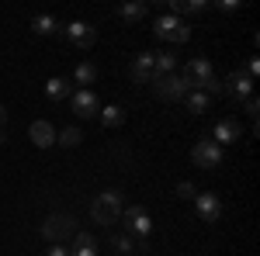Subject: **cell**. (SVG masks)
Listing matches in <instances>:
<instances>
[{"label": "cell", "instance_id": "obj_31", "mask_svg": "<svg viewBox=\"0 0 260 256\" xmlns=\"http://www.w3.org/2000/svg\"><path fill=\"white\" fill-rule=\"evenodd\" d=\"M4 121H7V111H4V107H0V125H4Z\"/></svg>", "mask_w": 260, "mask_h": 256}, {"label": "cell", "instance_id": "obj_22", "mask_svg": "<svg viewBox=\"0 0 260 256\" xmlns=\"http://www.w3.org/2000/svg\"><path fill=\"white\" fill-rule=\"evenodd\" d=\"M101 121H104L108 128H118L121 121H125V111H121L118 104H108V107H101Z\"/></svg>", "mask_w": 260, "mask_h": 256}, {"label": "cell", "instance_id": "obj_15", "mask_svg": "<svg viewBox=\"0 0 260 256\" xmlns=\"http://www.w3.org/2000/svg\"><path fill=\"white\" fill-rule=\"evenodd\" d=\"M101 77V69H98V62H90V59H83L77 69H73V80L70 83H80V90H90V83H98Z\"/></svg>", "mask_w": 260, "mask_h": 256}, {"label": "cell", "instance_id": "obj_21", "mask_svg": "<svg viewBox=\"0 0 260 256\" xmlns=\"http://www.w3.org/2000/svg\"><path fill=\"white\" fill-rule=\"evenodd\" d=\"M153 66H156V77L160 73H174L177 69V56L174 52H153Z\"/></svg>", "mask_w": 260, "mask_h": 256}, {"label": "cell", "instance_id": "obj_28", "mask_svg": "<svg viewBox=\"0 0 260 256\" xmlns=\"http://www.w3.org/2000/svg\"><path fill=\"white\" fill-rule=\"evenodd\" d=\"M243 111H246V115H250V118H257V111H260L257 97H246V100H243Z\"/></svg>", "mask_w": 260, "mask_h": 256}, {"label": "cell", "instance_id": "obj_18", "mask_svg": "<svg viewBox=\"0 0 260 256\" xmlns=\"http://www.w3.org/2000/svg\"><path fill=\"white\" fill-rule=\"evenodd\" d=\"M184 107H187L191 115H205V111L212 107V97L201 94V90H187V94H184Z\"/></svg>", "mask_w": 260, "mask_h": 256}, {"label": "cell", "instance_id": "obj_4", "mask_svg": "<svg viewBox=\"0 0 260 256\" xmlns=\"http://www.w3.org/2000/svg\"><path fill=\"white\" fill-rule=\"evenodd\" d=\"M153 31H156V39H167V42H187L191 39V28H187L180 18H174V14L156 18L153 21Z\"/></svg>", "mask_w": 260, "mask_h": 256}, {"label": "cell", "instance_id": "obj_13", "mask_svg": "<svg viewBox=\"0 0 260 256\" xmlns=\"http://www.w3.org/2000/svg\"><path fill=\"white\" fill-rule=\"evenodd\" d=\"M128 73H132V80H136V83H153V77H156V66H153V52H139Z\"/></svg>", "mask_w": 260, "mask_h": 256}, {"label": "cell", "instance_id": "obj_26", "mask_svg": "<svg viewBox=\"0 0 260 256\" xmlns=\"http://www.w3.org/2000/svg\"><path fill=\"white\" fill-rule=\"evenodd\" d=\"M177 194L184 197V201H187V197H194V194H198V187H194L191 180H180V184H177Z\"/></svg>", "mask_w": 260, "mask_h": 256}, {"label": "cell", "instance_id": "obj_11", "mask_svg": "<svg viewBox=\"0 0 260 256\" xmlns=\"http://www.w3.org/2000/svg\"><path fill=\"white\" fill-rule=\"evenodd\" d=\"M222 94H229L233 100L253 97V80L246 77V73H233V77H229V83H222Z\"/></svg>", "mask_w": 260, "mask_h": 256}, {"label": "cell", "instance_id": "obj_6", "mask_svg": "<svg viewBox=\"0 0 260 256\" xmlns=\"http://www.w3.org/2000/svg\"><path fill=\"white\" fill-rule=\"evenodd\" d=\"M42 236L49 239V242H62V239L77 236V229H73V218L70 215H49L45 222H42Z\"/></svg>", "mask_w": 260, "mask_h": 256}, {"label": "cell", "instance_id": "obj_23", "mask_svg": "<svg viewBox=\"0 0 260 256\" xmlns=\"http://www.w3.org/2000/svg\"><path fill=\"white\" fill-rule=\"evenodd\" d=\"M56 142H59V145H66V149H73V145H80V142H83V132L70 125V128H62L59 135H56Z\"/></svg>", "mask_w": 260, "mask_h": 256}, {"label": "cell", "instance_id": "obj_8", "mask_svg": "<svg viewBox=\"0 0 260 256\" xmlns=\"http://www.w3.org/2000/svg\"><path fill=\"white\" fill-rule=\"evenodd\" d=\"M70 100H73L77 118H98V115H101V97L94 94V90H73Z\"/></svg>", "mask_w": 260, "mask_h": 256}, {"label": "cell", "instance_id": "obj_16", "mask_svg": "<svg viewBox=\"0 0 260 256\" xmlns=\"http://www.w3.org/2000/svg\"><path fill=\"white\" fill-rule=\"evenodd\" d=\"M28 135H31V142H35L39 149H45V145H52V142H56V128H52L49 121H31Z\"/></svg>", "mask_w": 260, "mask_h": 256}, {"label": "cell", "instance_id": "obj_24", "mask_svg": "<svg viewBox=\"0 0 260 256\" xmlns=\"http://www.w3.org/2000/svg\"><path fill=\"white\" fill-rule=\"evenodd\" d=\"M146 11H149L146 4H125V7H121L118 14H121L125 21H142V18H146Z\"/></svg>", "mask_w": 260, "mask_h": 256}, {"label": "cell", "instance_id": "obj_1", "mask_svg": "<svg viewBox=\"0 0 260 256\" xmlns=\"http://www.w3.org/2000/svg\"><path fill=\"white\" fill-rule=\"evenodd\" d=\"M180 80L187 83V90H201V94H208V97L222 94V83H219V77H215V69H212L208 59H191L184 66Z\"/></svg>", "mask_w": 260, "mask_h": 256}, {"label": "cell", "instance_id": "obj_12", "mask_svg": "<svg viewBox=\"0 0 260 256\" xmlns=\"http://www.w3.org/2000/svg\"><path fill=\"white\" fill-rule=\"evenodd\" d=\"M194 208H198V218H201V222H219V215H222V204H219V197L212 194V191L194 194Z\"/></svg>", "mask_w": 260, "mask_h": 256}, {"label": "cell", "instance_id": "obj_2", "mask_svg": "<svg viewBox=\"0 0 260 256\" xmlns=\"http://www.w3.org/2000/svg\"><path fill=\"white\" fill-rule=\"evenodd\" d=\"M121 191H101L98 197H94V204H90V218L94 222H101V225H115L121 218Z\"/></svg>", "mask_w": 260, "mask_h": 256}, {"label": "cell", "instance_id": "obj_17", "mask_svg": "<svg viewBox=\"0 0 260 256\" xmlns=\"http://www.w3.org/2000/svg\"><path fill=\"white\" fill-rule=\"evenodd\" d=\"M70 253H73V256H98V239L90 236V232H77Z\"/></svg>", "mask_w": 260, "mask_h": 256}, {"label": "cell", "instance_id": "obj_3", "mask_svg": "<svg viewBox=\"0 0 260 256\" xmlns=\"http://www.w3.org/2000/svg\"><path fill=\"white\" fill-rule=\"evenodd\" d=\"M153 94L167 104H174V100H184L187 83L180 80V73H160V77H153Z\"/></svg>", "mask_w": 260, "mask_h": 256}, {"label": "cell", "instance_id": "obj_9", "mask_svg": "<svg viewBox=\"0 0 260 256\" xmlns=\"http://www.w3.org/2000/svg\"><path fill=\"white\" fill-rule=\"evenodd\" d=\"M62 31H66V39L73 42L77 49H90V45L98 42V31H94V28H90L87 21H70V24H66Z\"/></svg>", "mask_w": 260, "mask_h": 256}, {"label": "cell", "instance_id": "obj_20", "mask_svg": "<svg viewBox=\"0 0 260 256\" xmlns=\"http://www.w3.org/2000/svg\"><path fill=\"white\" fill-rule=\"evenodd\" d=\"M31 31L35 35H56L59 31V21L49 18V14H39V18H31Z\"/></svg>", "mask_w": 260, "mask_h": 256}, {"label": "cell", "instance_id": "obj_30", "mask_svg": "<svg viewBox=\"0 0 260 256\" xmlns=\"http://www.w3.org/2000/svg\"><path fill=\"white\" fill-rule=\"evenodd\" d=\"M215 7H219V11H236V7H240V4H236V0H219V4H215Z\"/></svg>", "mask_w": 260, "mask_h": 256}, {"label": "cell", "instance_id": "obj_7", "mask_svg": "<svg viewBox=\"0 0 260 256\" xmlns=\"http://www.w3.org/2000/svg\"><path fill=\"white\" fill-rule=\"evenodd\" d=\"M125 211V225H128V232H136V236L146 242V236L153 232V218L146 215V208H139V204H128V208H121Z\"/></svg>", "mask_w": 260, "mask_h": 256}, {"label": "cell", "instance_id": "obj_27", "mask_svg": "<svg viewBox=\"0 0 260 256\" xmlns=\"http://www.w3.org/2000/svg\"><path fill=\"white\" fill-rule=\"evenodd\" d=\"M45 256H73V253H70V246H62V242H52V246L45 249Z\"/></svg>", "mask_w": 260, "mask_h": 256}, {"label": "cell", "instance_id": "obj_19", "mask_svg": "<svg viewBox=\"0 0 260 256\" xmlns=\"http://www.w3.org/2000/svg\"><path fill=\"white\" fill-rule=\"evenodd\" d=\"M208 4L205 0H170V11H174V18H184V14H201Z\"/></svg>", "mask_w": 260, "mask_h": 256}, {"label": "cell", "instance_id": "obj_10", "mask_svg": "<svg viewBox=\"0 0 260 256\" xmlns=\"http://www.w3.org/2000/svg\"><path fill=\"white\" fill-rule=\"evenodd\" d=\"M208 138H212L215 145H233V142H240V138H243V128H240V121H236V118H222Z\"/></svg>", "mask_w": 260, "mask_h": 256}, {"label": "cell", "instance_id": "obj_14", "mask_svg": "<svg viewBox=\"0 0 260 256\" xmlns=\"http://www.w3.org/2000/svg\"><path fill=\"white\" fill-rule=\"evenodd\" d=\"M70 94H73V83H70V77H52L49 83H45V97L52 100V104H62Z\"/></svg>", "mask_w": 260, "mask_h": 256}, {"label": "cell", "instance_id": "obj_32", "mask_svg": "<svg viewBox=\"0 0 260 256\" xmlns=\"http://www.w3.org/2000/svg\"><path fill=\"white\" fill-rule=\"evenodd\" d=\"M4 142H7V135H4V132H0V145H4Z\"/></svg>", "mask_w": 260, "mask_h": 256}, {"label": "cell", "instance_id": "obj_25", "mask_svg": "<svg viewBox=\"0 0 260 256\" xmlns=\"http://www.w3.org/2000/svg\"><path fill=\"white\" fill-rule=\"evenodd\" d=\"M111 246H115V249H118L121 256H125V253H132V249H136V242H132V236H115V239H111Z\"/></svg>", "mask_w": 260, "mask_h": 256}, {"label": "cell", "instance_id": "obj_5", "mask_svg": "<svg viewBox=\"0 0 260 256\" xmlns=\"http://www.w3.org/2000/svg\"><path fill=\"white\" fill-rule=\"evenodd\" d=\"M222 145H215L212 138H201L198 145L191 149V159H194V166H201V170H215V166H222Z\"/></svg>", "mask_w": 260, "mask_h": 256}, {"label": "cell", "instance_id": "obj_29", "mask_svg": "<svg viewBox=\"0 0 260 256\" xmlns=\"http://www.w3.org/2000/svg\"><path fill=\"white\" fill-rule=\"evenodd\" d=\"M257 73H260V59L253 56V59L246 62V77H250V80H257Z\"/></svg>", "mask_w": 260, "mask_h": 256}]
</instances>
